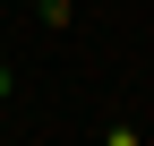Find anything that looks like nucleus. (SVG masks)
Here are the masks:
<instances>
[{"label": "nucleus", "instance_id": "nucleus-1", "mask_svg": "<svg viewBox=\"0 0 154 146\" xmlns=\"http://www.w3.org/2000/svg\"><path fill=\"white\" fill-rule=\"evenodd\" d=\"M9 86H17V78H9V43H0V103H9Z\"/></svg>", "mask_w": 154, "mask_h": 146}, {"label": "nucleus", "instance_id": "nucleus-2", "mask_svg": "<svg viewBox=\"0 0 154 146\" xmlns=\"http://www.w3.org/2000/svg\"><path fill=\"white\" fill-rule=\"evenodd\" d=\"M26 9H43V0H26Z\"/></svg>", "mask_w": 154, "mask_h": 146}]
</instances>
